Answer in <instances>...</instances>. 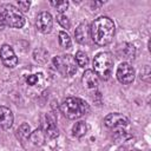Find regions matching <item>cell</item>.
<instances>
[{"mask_svg": "<svg viewBox=\"0 0 151 151\" xmlns=\"http://www.w3.org/2000/svg\"><path fill=\"white\" fill-rule=\"evenodd\" d=\"M114 29H116L114 24L109 17L97 18L90 27L92 40L99 46H106L112 41L114 35Z\"/></svg>", "mask_w": 151, "mask_h": 151, "instance_id": "obj_1", "label": "cell"}, {"mask_svg": "<svg viewBox=\"0 0 151 151\" xmlns=\"http://www.w3.org/2000/svg\"><path fill=\"white\" fill-rule=\"evenodd\" d=\"M60 111L66 118L77 119V118H80L81 116L88 113L90 106L85 100H83L80 98L70 97V98H66L60 104Z\"/></svg>", "mask_w": 151, "mask_h": 151, "instance_id": "obj_2", "label": "cell"}, {"mask_svg": "<svg viewBox=\"0 0 151 151\" xmlns=\"http://www.w3.org/2000/svg\"><path fill=\"white\" fill-rule=\"evenodd\" d=\"M113 58L109 52H100L93 59V72L98 78L107 80L112 74Z\"/></svg>", "mask_w": 151, "mask_h": 151, "instance_id": "obj_3", "label": "cell"}, {"mask_svg": "<svg viewBox=\"0 0 151 151\" xmlns=\"http://www.w3.org/2000/svg\"><path fill=\"white\" fill-rule=\"evenodd\" d=\"M53 65L64 77H71L77 72V63L74 57L71 54L55 55L53 58Z\"/></svg>", "mask_w": 151, "mask_h": 151, "instance_id": "obj_4", "label": "cell"}, {"mask_svg": "<svg viewBox=\"0 0 151 151\" xmlns=\"http://www.w3.org/2000/svg\"><path fill=\"white\" fill-rule=\"evenodd\" d=\"M4 18L6 21V25L9 27H14V28H21L25 25V17L24 14L19 11L18 7L13 6V5H7L5 6V11H4Z\"/></svg>", "mask_w": 151, "mask_h": 151, "instance_id": "obj_5", "label": "cell"}, {"mask_svg": "<svg viewBox=\"0 0 151 151\" xmlns=\"http://www.w3.org/2000/svg\"><path fill=\"white\" fill-rule=\"evenodd\" d=\"M40 127L46 134V138H55L59 134L58 127H57V119L52 113H45L41 117V125Z\"/></svg>", "mask_w": 151, "mask_h": 151, "instance_id": "obj_6", "label": "cell"}, {"mask_svg": "<svg viewBox=\"0 0 151 151\" xmlns=\"http://www.w3.org/2000/svg\"><path fill=\"white\" fill-rule=\"evenodd\" d=\"M134 68L129 63H122L117 67V79L124 85H129L134 80Z\"/></svg>", "mask_w": 151, "mask_h": 151, "instance_id": "obj_7", "label": "cell"}, {"mask_svg": "<svg viewBox=\"0 0 151 151\" xmlns=\"http://www.w3.org/2000/svg\"><path fill=\"white\" fill-rule=\"evenodd\" d=\"M104 124L110 129L118 130V129H124L125 126H127L129 119H127V117H125L122 113L113 112V113H109L104 118Z\"/></svg>", "mask_w": 151, "mask_h": 151, "instance_id": "obj_8", "label": "cell"}, {"mask_svg": "<svg viewBox=\"0 0 151 151\" xmlns=\"http://www.w3.org/2000/svg\"><path fill=\"white\" fill-rule=\"evenodd\" d=\"M0 58L2 60V64L8 67V68H13L18 65V58L12 48V46L5 44L1 46L0 48Z\"/></svg>", "mask_w": 151, "mask_h": 151, "instance_id": "obj_9", "label": "cell"}, {"mask_svg": "<svg viewBox=\"0 0 151 151\" xmlns=\"http://www.w3.org/2000/svg\"><path fill=\"white\" fill-rule=\"evenodd\" d=\"M35 26L41 33H50L53 27V19L48 12H41L38 14L35 20Z\"/></svg>", "mask_w": 151, "mask_h": 151, "instance_id": "obj_10", "label": "cell"}, {"mask_svg": "<svg viewBox=\"0 0 151 151\" xmlns=\"http://www.w3.org/2000/svg\"><path fill=\"white\" fill-rule=\"evenodd\" d=\"M13 113L6 106H0V129L8 130L13 125Z\"/></svg>", "mask_w": 151, "mask_h": 151, "instance_id": "obj_11", "label": "cell"}, {"mask_svg": "<svg viewBox=\"0 0 151 151\" xmlns=\"http://www.w3.org/2000/svg\"><path fill=\"white\" fill-rule=\"evenodd\" d=\"M81 83H83L84 87H86L88 90H94V88H97L99 80H98L97 74L93 72V70H86L83 73Z\"/></svg>", "mask_w": 151, "mask_h": 151, "instance_id": "obj_12", "label": "cell"}, {"mask_svg": "<svg viewBox=\"0 0 151 151\" xmlns=\"http://www.w3.org/2000/svg\"><path fill=\"white\" fill-rule=\"evenodd\" d=\"M90 26L86 24V22H81L74 31V37H76V40L80 44H85L87 42L88 38H90Z\"/></svg>", "mask_w": 151, "mask_h": 151, "instance_id": "obj_13", "label": "cell"}, {"mask_svg": "<svg viewBox=\"0 0 151 151\" xmlns=\"http://www.w3.org/2000/svg\"><path fill=\"white\" fill-rule=\"evenodd\" d=\"M117 52H118V55L120 58H123L124 60H132L134 58V55H136L134 46L131 45V44H126V42H124L122 45V47H119L117 50Z\"/></svg>", "mask_w": 151, "mask_h": 151, "instance_id": "obj_14", "label": "cell"}, {"mask_svg": "<svg viewBox=\"0 0 151 151\" xmlns=\"http://www.w3.org/2000/svg\"><path fill=\"white\" fill-rule=\"evenodd\" d=\"M29 139H31V142H32L34 145L40 146V145H42V144L45 143L46 134H45V132L42 131V129L39 127V129H37L35 131L31 132V134H29Z\"/></svg>", "mask_w": 151, "mask_h": 151, "instance_id": "obj_15", "label": "cell"}, {"mask_svg": "<svg viewBox=\"0 0 151 151\" xmlns=\"http://www.w3.org/2000/svg\"><path fill=\"white\" fill-rule=\"evenodd\" d=\"M87 132V124L85 122H78L72 127V134L77 138H81Z\"/></svg>", "mask_w": 151, "mask_h": 151, "instance_id": "obj_16", "label": "cell"}, {"mask_svg": "<svg viewBox=\"0 0 151 151\" xmlns=\"http://www.w3.org/2000/svg\"><path fill=\"white\" fill-rule=\"evenodd\" d=\"M59 45H60L61 48H64V50L70 48L71 45H72V41H71L70 35H68L65 31H60V32H59Z\"/></svg>", "mask_w": 151, "mask_h": 151, "instance_id": "obj_17", "label": "cell"}, {"mask_svg": "<svg viewBox=\"0 0 151 151\" xmlns=\"http://www.w3.org/2000/svg\"><path fill=\"white\" fill-rule=\"evenodd\" d=\"M33 57L38 63H46L48 59V53L44 48H37V50H34Z\"/></svg>", "mask_w": 151, "mask_h": 151, "instance_id": "obj_18", "label": "cell"}, {"mask_svg": "<svg viewBox=\"0 0 151 151\" xmlns=\"http://www.w3.org/2000/svg\"><path fill=\"white\" fill-rule=\"evenodd\" d=\"M76 63H77V65L78 66H80V67H85V66H87V64H88V57H87V54L85 53V52H83V51H78L77 53H76Z\"/></svg>", "mask_w": 151, "mask_h": 151, "instance_id": "obj_19", "label": "cell"}, {"mask_svg": "<svg viewBox=\"0 0 151 151\" xmlns=\"http://www.w3.org/2000/svg\"><path fill=\"white\" fill-rule=\"evenodd\" d=\"M53 7H55V9L58 11V13H64L67 7H68V1H65V0H61V1H51L50 2Z\"/></svg>", "mask_w": 151, "mask_h": 151, "instance_id": "obj_20", "label": "cell"}, {"mask_svg": "<svg viewBox=\"0 0 151 151\" xmlns=\"http://www.w3.org/2000/svg\"><path fill=\"white\" fill-rule=\"evenodd\" d=\"M18 133L22 138H28L29 134H31V127H29V125L27 123H22L19 126V129H18Z\"/></svg>", "mask_w": 151, "mask_h": 151, "instance_id": "obj_21", "label": "cell"}, {"mask_svg": "<svg viewBox=\"0 0 151 151\" xmlns=\"http://www.w3.org/2000/svg\"><path fill=\"white\" fill-rule=\"evenodd\" d=\"M57 21L64 27V28H70L71 27V22L68 20V18L64 14V13H57Z\"/></svg>", "mask_w": 151, "mask_h": 151, "instance_id": "obj_22", "label": "cell"}, {"mask_svg": "<svg viewBox=\"0 0 151 151\" xmlns=\"http://www.w3.org/2000/svg\"><path fill=\"white\" fill-rule=\"evenodd\" d=\"M42 74H29V76H27V78H26V83L28 84V85H31V86H34V85H37L38 83H39V79H40V77H41Z\"/></svg>", "mask_w": 151, "mask_h": 151, "instance_id": "obj_23", "label": "cell"}, {"mask_svg": "<svg viewBox=\"0 0 151 151\" xmlns=\"http://www.w3.org/2000/svg\"><path fill=\"white\" fill-rule=\"evenodd\" d=\"M29 6H31V2L29 1H19L18 2V8H19V11L21 13L22 12H28Z\"/></svg>", "mask_w": 151, "mask_h": 151, "instance_id": "obj_24", "label": "cell"}, {"mask_svg": "<svg viewBox=\"0 0 151 151\" xmlns=\"http://www.w3.org/2000/svg\"><path fill=\"white\" fill-rule=\"evenodd\" d=\"M149 78H150V68L149 66H145L144 70H142V79L149 81Z\"/></svg>", "mask_w": 151, "mask_h": 151, "instance_id": "obj_25", "label": "cell"}, {"mask_svg": "<svg viewBox=\"0 0 151 151\" xmlns=\"http://www.w3.org/2000/svg\"><path fill=\"white\" fill-rule=\"evenodd\" d=\"M6 26H7V25H6V21H5V18H4V14H2V13H0V31H1V29H4Z\"/></svg>", "mask_w": 151, "mask_h": 151, "instance_id": "obj_26", "label": "cell"}, {"mask_svg": "<svg viewBox=\"0 0 151 151\" xmlns=\"http://www.w3.org/2000/svg\"><path fill=\"white\" fill-rule=\"evenodd\" d=\"M117 151H126V149H125V147H119Z\"/></svg>", "mask_w": 151, "mask_h": 151, "instance_id": "obj_27", "label": "cell"}]
</instances>
